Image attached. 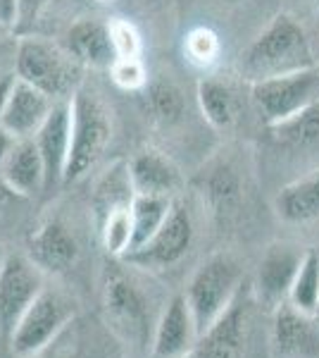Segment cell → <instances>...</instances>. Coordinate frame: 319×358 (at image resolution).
Masks as SVG:
<instances>
[{
	"label": "cell",
	"instance_id": "6da1fadb",
	"mask_svg": "<svg viewBox=\"0 0 319 358\" xmlns=\"http://www.w3.org/2000/svg\"><path fill=\"white\" fill-rule=\"evenodd\" d=\"M307 67H317L307 27L291 13L272 17L246 45L239 60V72L248 84Z\"/></svg>",
	"mask_w": 319,
	"mask_h": 358
},
{
	"label": "cell",
	"instance_id": "7a4b0ae2",
	"mask_svg": "<svg viewBox=\"0 0 319 358\" xmlns=\"http://www.w3.org/2000/svg\"><path fill=\"white\" fill-rule=\"evenodd\" d=\"M13 72L20 82L43 91L55 103H67L86 84V69L69 55L62 41L22 31L17 34Z\"/></svg>",
	"mask_w": 319,
	"mask_h": 358
},
{
	"label": "cell",
	"instance_id": "3957f363",
	"mask_svg": "<svg viewBox=\"0 0 319 358\" xmlns=\"http://www.w3.org/2000/svg\"><path fill=\"white\" fill-rule=\"evenodd\" d=\"M114 134V117L107 101L86 82L69 101V160L65 184L79 182L105 155Z\"/></svg>",
	"mask_w": 319,
	"mask_h": 358
},
{
	"label": "cell",
	"instance_id": "277c9868",
	"mask_svg": "<svg viewBox=\"0 0 319 358\" xmlns=\"http://www.w3.org/2000/svg\"><path fill=\"white\" fill-rule=\"evenodd\" d=\"M103 317L107 330L124 346L136 351H150L155 322L160 310L155 313L153 299L148 296L143 285L124 270H112L103 282Z\"/></svg>",
	"mask_w": 319,
	"mask_h": 358
},
{
	"label": "cell",
	"instance_id": "5b68a950",
	"mask_svg": "<svg viewBox=\"0 0 319 358\" xmlns=\"http://www.w3.org/2000/svg\"><path fill=\"white\" fill-rule=\"evenodd\" d=\"M241 265L229 253H214L193 273L186 292H184V299L195 317L200 334L210 330L234 306L241 294Z\"/></svg>",
	"mask_w": 319,
	"mask_h": 358
},
{
	"label": "cell",
	"instance_id": "8992f818",
	"mask_svg": "<svg viewBox=\"0 0 319 358\" xmlns=\"http://www.w3.org/2000/svg\"><path fill=\"white\" fill-rule=\"evenodd\" d=\"M77 315L74 299L57 287H48L38 294L36 301L27 308L15 332L10 334L8 346L15 358H36L60 337Z\"/></svg>",
	"mask_w": 319,
	"mask_h": 358
},
{
	"label": "cell",
	"instance_id": "52a82bcc",
	"mask_svg": "<svg viewBox=\"0 0 319 358\" xmlns=\"http://www.w3.org/2000/svg\"><path fill=\"white\" fill-rule=\"evenodd\" d=\"M251 103L267 129L288 122L319 103V65L248 84Z\"/></svg>",
	"mask_w": 319,
	"mask_h": 358
},
{
	"label": "cell",
	"instance_id": "ba28073f",
	"mask_svg": "<svg viewBox=\"0 0 319 358\" xmlns=\"http://www.w3.org/2000/svg\"><path fill=\"white\" fill-rule=\"evenodd\" d=\"M45 289V273L27 253L10 251L0 270V339L8 342L27 308Z\"/></svg>",
	"mask_w": 319,
	"mask_h": 358
},
{
	"label": "cell",
	"instance_id": "9c48e42d",
	"mask_svg": "<svg viewBox=\"0 0 319 358\" xmlns=\"http://www.w3.org/2000/svg\"><path fill=\"white\" fill-rule=\"evenodd\" d=\"M193 217L184 201H174L170 215L162 222V227L155 232L141 248L131 251L121 261L138 270H165L181 261L193 244Z\"/></svg>",
	"mask_w": 319,
	"mask_h": 358
},
{
	"label": "cell",
	"instance_id": "30bf717a",
	"mask_svg": "<svg viewBox=\"0 0 319 358\" xmlns=\"http://www.w3.org/2000/svg\"><path fill=\"white\" fill-rule=\"evenodd\" d=\"M305 251L307 248H300L291 241H274L265 248L253 282V296L258 306L274 313L279 306L288 301V292L305 258Z\"/></svg>",
	"mask_w": 319,
	"mask_h": 358
},
{
	"label": "cell",
	"instance_id": "8fae6325",
	"mask_svg": "<svg viewBox=\"0 0 319 358\" xmlns=\"http://www.w3.org/2000/svg\"><path fill=\"white\" fill-rule=\"evenodd\" d=\"M272 358H319V320L291 303L272 313L269 327Z\"/></svg>",
	"mask_w": 319,
	"mask_h": 358
},
{
	"label": "cell",
	"instance_id": "7c38bea8",
	"mask_svg": "<svg viewBox=\"0 0 319 358\" xmlns=\"http://www.w3.org/2000/svg\"><path fill=\"white\" fill-rule=\"evenodd\" d=\"M200 332L195 317L191 313L184 294L174 296L155 322L153 339H150V358H184L191 356L198 346Z\"/></svg>",
	"mask_w": 319,
	"mask_h": 358
},
{
	"label": "cell",
	"instance_id": "4fadbf2b",
	"mask_svg": "<svg viewBox=\"0 0 319 358\" xmlns=\"http://www.w3.org/2000/svg\"><path fill=\"white\" fill-rule=\"evenodd\" d=\"M79 241L72 229L62 220L50 217L43 220L29 234L27 256L43 270L45 275H60L79 261Z\"/></svg>",
	"mask_w": 319,
	"mask_h": 358
},
{
	"label": "cell",
	"instance_id": "5bb4252c",
	"mask_svg": "<svg viewBox=\"0 0 319 358\" xmlns=\"http://www.w3.org/2000/svg\"><path fill=\"white\" fill-rule=\"evenodd\" d=\"M62 45L84 69L107 72L112 67V62L117 60L112 36H110V24L107 20H101V17H79V20H74L67 27Z\"/></svg>",
	"mask_w": 319,
	"mask_h": 358
},
{
	"label": "cell",
	"instance_id": "9a60e30c",
	"mask_svg": "<svg viewBox=\"0 0 319 358\" xmlns=\"http://www.w3.org/2000/svg\"><path fill=\"white\" fill-rule=\"evenodd\" d=\"M36 143L45 170V192H53L65 184L67 160H69V101L55 103L40 129L31 136Z\"/></svg>",
	"mask_w": 319,
	"mask_h": 358
},
{
	"label": "cell",
	"instance_id": "2e32d148",
	"mask_svg": "<svg viewBox=\"0 0 319 358\" xmlns=\"http://www.w3.org/2000/svg\"><path fill=\"white\" fill-rule=\"evenodd\" d=\"M53 108V98H48L43 91L34 89L31 84L20 82L15 77L8 103H5L3 117H0V127L5 131H10L15 138H31L40 129V124L48 120Z\"/></svg>",
	"mask_w": 319,
	"mask_h": 358
},
{
	"label": "cell",
	"instance_id": "e0dca14e",
	"mask_svg": "<svg viewBox=\"0 0 319 358\" xmlns=\"http://www.w3.org/2000/svg\"><path fill=\"white\" fill-rule=\"evenodd\" d=\"M248 349V306L243 296L234 301L217 322L200 334L195 358H246Z\"/></svg>",
	"mask_w": 319,
	"mask_h": 358
},
{
	"label": "cell",
	"instance_id": "ac0fdd59",
	"mask_svg": "<svg viewBox=\"0 0 319 358\" xmlns=\"http://www.w3.org/2000/svg\"><path fill=\"white\" fill-rule=\"evenodd\" d=\"M133 194L141 196H167L179 199L184 189V175L165 153L155 148H143L126 163Z\"/></svg>",
	"mask_w": 319,
	"mask_h": 358
},
{
	"label": "cell",
	"instance_id": "d6986e66",
	"mask_svg": "<svg viewBox=\"0 0 319 358\" xmlns=\"http://www.w3.org/2000/svg\"><path fill=\"white\" fill-rule=\"evenodd\" d=\"M0 182L17 199H34L45 192V170L34 138H17L0 165Z\"/></svg>",
	"mask_w": 319,
	"mask_h": 358
},
{
	"label": "cell",
	"instance_id": "ffe728a7",
	"mask_svg": "<svg viewBox=\"0 0 319 358\" xmlns=\"http://www.w3.org/2000/svg\"><path fill=\"white\" fill-rule=\"evenodd\" d=\"M272 206L276 217L291 227H307L319 222V167L283 184Z\"/></svg>",
	"mask_w": 319,
	"mask_h": 358
},
{
	"label": "cell",
	"instance_id": "44dd1931",
	"mask_svg": "<svg viewBox=\"0 0 319 358\" xmlns=\"http://www.w3.org/2000/svg\"><path fill=\"white\" fill-rule=\"evenodd\" d=\"M198 108L214 129H231L241 117V98L236 86L222 77H202L195 91Z\"/></svg>",
	"mask_w": 319,
	"mask_h": 358
},
{
	"label": "cell",
	"instance_id": "7402d4cb",
	"mask_svg": "<svg viewBox=\"0 0 319 358\" xmlns=\"http://www.w3.org/2000/svg\"><path fill=\"white\" fill-rule=\"evenodd\" d=\"M202 196L210 203L212 213H217L219 217H229L236 213V208L241 203L243 196V184L231 163H217L202 175Z\"/></svg>",
	"mask_w": 319,
	"mask_h": 358
},
{
	"label": "cell",
	"instance_id": "603a6c76",
	"mask_svg": "<svg viewBox=\"0 0 319 358\" xmlns=\"http://www.w3.org/2000/svg\"><path fill=\"white\" fill-rule=\"evenodd\" d=\"M174 201L177 199H167V196H141V194L133 196V201H131V222H133L131 251L141 248L150 236L162 227V222H165L167 215H170ZM129 253H126V256H129Z\"/></svg>",
	"mask_w": 319,
	"mask_h": 358
},
{
	"label": "cell",
	"instance_id": "cb8c5ba5",
	"mask_svg": "<svg viewBox=\"0 0 319 358\" xmlns=\"http://www.w3.org/2000/svg\"><path fill=\"white\" fill-rule=\"evenodd\" d=\"M143 101H146V113L150 115L153 122L162 127L177 124L184 115V94L172 79L158 77L150 79L146 89L141 91Z\"/></svg>",
	"mask_w": 319,
	"mask_h": 358
},
{
	"label": "cell",
	"instance_id": "d4e9b609",
	"mask_svg": "<svg viewBox=\"0 0 319 358\" xmlns=\"http://www.w3.org/2000/svg\"><path fill=\"white\" fill-rule=\"evenodd\" d=\"M293 308L303 310V313L315 315L319 308V248H307L305 258L298 268L291 292H288V301Z\"/></svg>",
	"mask_w": 319,
	"mask_h": 358
},
{
	"label": "cell",
	"instance_id": "484cf974",
	"mask_svg": "<svg viewBox=\"0 0 319 358\" xmlns=\"http://www.w3.org/2000/svg\"><path fill=\"white\" fill-rule=\"evenodd\" d=\"M269 131H274V138L286 146H307V143L319 138V103L312 108H307L305 113L295 115L288 122L279 127H272Z\"/></svg>",
	"mask_w": 319,
	"mask_h": 358
},
{
	"label": "cell",
	"instance_id": "4316f807",
	"mask_svg": "<svg viewBox=\"0 0 319 358\" xmlns=\"http://www.w3.org/2000/svg\"><path fill=\"white\" fill-rule=\"evenodd\" d=\"M184 53H186L191 65L207 69L222 55V41H219L217 31H212V29L195 27L184 38Z\"/></svg>",
	"mask_w": 319,
	"mask_h": 358
},
{
	"label": "cell",
	"instance_id": "83f0119b",
	"mask_svg": "<svg viewBox=\"0 0 319 358\" xmlns=\"http://www.w3.org/2000/svg\"><path fill=\"white\" fill-rule=\"evenodd\" d=\"M107 74L112 79V84L119 91H126V94H141L150 82L143 57H117L112 62V67L107 69Z\"/></svg>",
	"mask_w": 319,
	"mask_h": 358
},
{
	"label": "cell",
	"instance_id": "f1b7e54d",
	"mask_svg": "<svg viewBox=\"0 0 319 358\" xmlns=\"http://www.w3.org/2000/svg\"><path fill=\"white\" fill-rule=\"evenodd\" d=\"M110 36H112L114 55L117 57H143V34L131 20L112 17L107 20Z\"/></svg>",
	"mask_w": 319,
	"mask_h": 358
},
{
	"label": "cell",
	"instance_id": "f546056e",
	"mask_svg": "<svg viewBox=\"0 0 319 358\" xmlns=\"http://www.w3.org/2000/svg\"><path fill=\"white\" fill-rule=\"evenodd\" d=\"M55 3H60V0H20V8H22V15H20V29H17V34L22 31V29H27L31 22H36L40 15L45 13V10H50Z\"/></svg>",
	"mask_w": 319,
	"mask_h": 358
},
{
	"label": "cell",
	"instance_id": "4dcf8cb0",
	"mask_svg": "<svg viewBox=\"0 0 319 358\" xmlns=\"http://www.w3.org/2000/svg\"><path fill=\"white\" fill-rule=\"evenodd\" d=\"M20 0H0V31H15L20 29Z\"/></svg>",
	"mask_w": 319,
	"mask_h": 358
},
{
	"label": "cell",
	"instance_id": "1f68e13d",
	"mask_svg": "<svg viewBox=\"0 0 319 358\" xmlns=\"http://www.w3.org/2000/svg\"><path fill=\"white\" fill-rule=\"evenodd\" d=\"M15 43H17V34L15 31H0V74L13 69Z\"/></svg>",
	"mask_w": 319,
	"mask_h": 358
},
{
	"label": "cell",
	"instance_id": "d6a6232c",
	"mask_svg": "<svg viewBox=\"0 0 319 358\" xmlns=\"http://www.w3.org/2000/svg\"><path fill=\"white\" fill-rule=\"evenodd\" d=\"M307 36H310V43H312V53H315V60L319 65V8L312 13V20L307 22Z\"/></svg>",
	"mask_w": 319,
	"mask_h": 358
},
{
	"label": "cell",
	"instance_id": "836d02e7",
	"mask_svg": "<svg viewBox=\"0 0 319 358\" xmlns=\"http://www.w3.org/2000/svg\"><path fill=\"white\" fill-rule=\"evenodd\" d=\"M15 84V72H3L0 74V117H3V110H5V103H8V96H10V89Z\"/></svg>",
	"mask_w": 319,
	"mask_h": 358
},
{
	"label": "cell",
	"instance_id": "e575fe53",
	"mask_svg": "<svg viewBox=\"0 0 319 358\" xmlns=\"http://www.w3.org/2000/svg\"><path fill=\"white\" fill-rule=\"evenodd\" d=\"M15 141H17V138L10 134V131H5L3 127H0V165H3L5 158H8V153H10V148L15 146Z\"/></svg>",
	"mask_w": 319,
	"mask_h": 358
},
{
	"label": "cell",
	"instance_id": "d590c367",
	"mask_svg": "<svg viewBox=\"0 0 319 358\" xmlns=\"http://www.w3.org/2000/svg\"><path fill=\"white\" fill-rule=\"evenodd\" d=\"M13 199H17V196L10 192L8 187H5L3 182H0V208H3L5 203H8V201H13Z\"/></svg>",
	"mask_w": 319,
	"mask_h": 358
},
{
	"label": "cell",
	"instance_id": "8d00e7d4",
	"mask_svg": "<svg viewBox=\"0 0 319 358\" xmlns=\"http://www.w3.org/2000/svg\"><path fill=\"white\" fill-rule=\"evenodd\" d=\"M8 256H10V248L0 241V270H3V265H5V261H8Z\"/></svg>",
	"mask_w": 319,
	"mask_h": 358
},
{
	"label": "cell",
	"instance_id": "74e56055",
	"mask_svg": "<svg viewBox=\"0 0 319 358\" xmlns=\"http://www.w3.org/2000/svg\"><path fill=\"white\" fill-rule=\"evenodd\" d=\"M291 3H295V5H317L319 8V0H291Z\"/></svg>",
	"mask_w": 319,
	"mask_h": 358
},
{
	"label": "cell",
	"instance_id": "f35d334b",
	"mask_svg": "<svg viewBox=\"0 0 319 358\" xmlns=\"http://www.w3.org/2000/svg\"><path fill=\"white\" fill-rule=\"evenodd\" d=\"M224 3H231V5H234V3H241V0H224Z\"/></svg>",
	"mask_w": 319,
	"mask_h": 358
},
{
	"label": "cell",
	"instance_id": "ab89813d",
	"mask_svg": "<svg viewBox=\"0 0 319 358\" xmlns=\"http://www.w3.org/2000/svg\"><path fill=\"white\" fill-rule=\"evenodd\" d=\"M96 3H110V0H96Z\"/></svg>",
	"mask_w": 319,
	"mask_h": 358
},
{
	"label": "cell",
	"instance_id": "60d3db41",
	"mask_svg": "<svg viewBox=\"0 0 319 358\" xmlns=\"http://www.w3.org/2000/svg\"><path fill=\"white\" fill-rule=\"evenodd\" d=\"M184 358H195V356H193V354H191V356H184Z\"/></svg>",
	"mask_w": 319,
	"mask_h": 358
},
{
	"label": "cell",
	"instance_id": "b9f144b4",
	"mask_svg": "<svg viewBox=\"0 0 319 358\" xmlns=\"http://www.w3.org/2000/svg\"><path fill=\"white\" fill-rule=\"evenodd\" d=\"M315 315H317V320H319V308H317V313H315Z\"/></svg>",
	"mask_w": 319,
	"mask_h": 358
},
{
	"label": "cell",
	"instance_id": "7bdbcfd3",
	"mask_svg": "<svg viewBox=\"0 0 319 358\" xmlns=\"http://www.w3.org/2000/svg\"><path fill=\"white\" fill-rule=\"evenodd\" d=\"M0 342H3V339H0ZM0 358H3V354H0Z\"/></svg>",
	"mask_w": 319,
	"mask_h": 358
}]
</instances>
